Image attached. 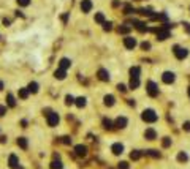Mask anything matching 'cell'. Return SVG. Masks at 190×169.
I'll return each mask as SVG.
<instances>
[{"label":"cell","mask_w":190,"mask_h":169,"mask_svg":"<svg viewBox=\"0 0 190 169\" xmlns=\"http://www.w3.org/2000/svg\"><path fill=\"white\" fill-rule=\"evenodd\" d=\"M184 27H185V30H187L189 33H190V24H184Z\"/></svg>","instance_id":"cell-42"},{"label":"cell","mask_w":190,"mask_h":169,"mask_svg":"<svg viewBox=\"0 0 190 169\" xmlns=\"http://www.w3.org/2000/svg\"><path fill=\"white\" fill-rule=\"evenodd\" d=\"M113 28V24L111 22H105V30H111Z\"/></svg>","instance_id":"cell-34"},{"label":"cell","mask_w":190,"mask_h":169,"mask_svg":"<svg viewBox=\"0 0 190 169\" xmlns=\"http://www.w3.org/2000/svg\"><path fill=\"white\" fill-rule=\"evenodd\" d=\"M105 104L106 106H113L114 104V96L113 95H106L105 96Z\"/></svg>","instance_id":"cell-16"},{"label":"cell","mask_w":190,"mask_h":169,"mask_svg":"<svg viewBox=\"0 0 190 169\" xmlns=\"http://www.w3.org/2000/svg\"><path fill=\"white\" fill-rule=\"evenodd\" d=\"M128 166H127V163H120L119 164V169H127Z\"/></svg>","instance_id":"cell-39"},{"label":"cell","mask_w":190,"mask_h":169,"mask_svg":"<svg viewBox=\"0 0 190 169\" xmlns=\"http://www.w3.org/2000/svg\"><path fill=\"white\" fill-rule=\"evenodd\" d=\"M124 44H125V48H127V49H133L136 46V39L132 38V37H127L124 39Z\"/></svg>","instance_id":"cell-6"},{"label":"cell","mask_w":190,"mask_h":169,"mask_svg":"<svg viewBox=\"0 0 190 169\" xmlns=\"http://www.w3.org/2000/svg\"><path fill=\"white\" fill-rule=\"evenodd\" d=\"M63 142H65V144H70V142H71V139H68V138H63Z\"/></svg>","instance_id":"cell-43"},{"label":"cell","mask_w":190,"mask_h":169,"mask_svg":"<svg viewBox=\"0 0 190 169\" xmlns=\"http://www.w3.org/2000/svg\"><path fill=\"white\" fill-rule=\"evenodd\" d=\"M122 150H124V145H122V144H114V145H113V153H116V155L122 153Z\"/></svg>","instance_id":"cell-11"},{"label":"cell","mask_w":190,"mask_h":169,"mask_svg":"<svg viewBox=\"0 0 190 169\" xmlns=\"http://www.w3.org/2000/svg\"><path fill=\"white\" fill-rule=\"evenodd\" d=\"M148 155H150V157H159V152H155V150H148Z\"/></svg>","instance_id":"cell-31"},{"label":"cell","mask_w":190,"mask_h":169,"mask_svg":"<svg viewBox=\"0 0 190 169\" xmlns=\"http://www.w3.org/2000/svg\"><path fill=\"white\" fill-rule=\"evenodd\" d=\"M17 145H21V149H27V141L24 138L17 139Z\"/></svg>","instance_id":"cell-20"},{"label":"cell","mask_w":190,"mask_h":169,"mask_svg":"<svg viewBox=\"0 0 190 169\" xmlns=\"http://www.w3.org/2000/svg\"><path fill=\"white\" fill-rule=\"evenodd\" d=\"M157 37H159L160 39H166L168 37H170V32H168V27L159 28V30H157Z\"/></svg>","instance_id":"cell-5"},{"label":"cell","mask_w":190,"mask_h":169,"mask_svg":"<svg viewBox=\"0 0 190 169\" xmlns=\"http://www.w3.org/2000/svg\"><path fill=\"white\" fill-rule=\"evenodd\" d=\"M130 26H124V27H119V33H127V32H130Z\"/></svg>","instance_id":"cell-26"},{"label":"cell","mask_w":190,"mask_h":169,"mask_svg":"<svg viewBox=\"0 0 190 169\" xmlns=\"http://www.w3.org/2000/svg\"><path fill=\"white\" fill-rule=\"evenodd\" d=\"M51 169H62V163H60V161H52Z\"/></svg>","instance_id":"cell-22"},{"label":"cell","mask_w":190,"mask_h":169,"mask_svg":"<svg viewBox=\"0 0 190 169\" xmlns=\"http://www.w3.org/2000/svg\"><path fill=\"white\" fill-rule=\"evenodd\" d=\"M29 90H30V92H37L38 90V84H37V82H32V84L29 85Z\"/></svg>","instance_id":"cell-25"},{"label":"cell","mask_w":190,"mask_h":169,"mask_svg":"<svg viewBox=\"0 0 190 169\" xmlns=\"http://www.w3.org/2000/svg\"><path fill=\"white\" fill-rule=\"evenodd\" d=\"M95 21H97V22H105V17H103V14H97V16H95Z\"/></svg>","instance_id":"cell-30"},{"label":"cell","mask_w":190,"mask_h":169,"mask_svg":"<svg viewBox=\"0 0 190 169\" xmlns=\"http://www.w3.org/2000/svg\"><path fill=\"white\" fill-rule=\"evenodd\" d=\"M157 138V133L152 130V128H149V130H146V139H149V141H152V139Z\"/></svg>","instance_id":"cell-9"},{"label":"cell","mask_w":190,"mask_h":169,"mask_svg":"<svg viewBox=\"0 0 190 169\" xmlns=\"http://www.w3.org/2000/svg\"><path fill=\"white\" fill-rule=\"evenodd\" d=\"M139 85V78H132L130 79V87L132 89H136Z\"/></svg>","instance_id":"cell-17"},{"label":"cell","mask_w":190,"mask_h":169,"mask_svg":"<svg viewBox=\"0 0 190 169\" xmlns=\"http://www.w3.org/2000/svg\"><path fill=\"white\" fill-rule=\"evenodd\" d=\"M135 27L138 28L139 32H144L146 30V24H143V22H135Z\"/></svg>","instance_id":"cell-21"},{"label":"cell","mask_w":190,"mask_h":169,"mask_svg":"<svg viewBox=\"0 0 190 169\" xmlns=\"http://www.w3.org/2000/svg\"><path fill=\"white\" fill-rule=\"evenodd\" d=\"M103 125H105V128H108V130H113V122L108 120V118H105V120H103Z\"/></svg>","instance_id":"cell-23"},{"label":"cell","mask_w":190,"mask_h":169,"mask_svg":"<svg viewBox=\"0 0 190 169\" xmlns=\"http://www.w3.org/2000/svg\"><path fill=\"white\" fill-rule=\"evenodd\" d=\"M179 161H185V160H187V155H185V153H179Z\"/></svg>","instance_id":"cell-33"},{"label":"cell","mask_w":190,"mask_h":169,"mask_svg":"<svg viewBox=\"0 0 190 169\" xmlns=\"http://www.w3.org/2000/svg\"><path fill=\"white\" fill-rule=\"evenodd\" d=\"M98 78L102 79V81H108V79H109V74L106 73V70H100V71H98Z\"/></svg>","instance_id":"cell-13"},{"label":"cell","mask_w":190,"mask_h":169,"mask_svg":"<svg viewBox=\"0 0 190 169\" xmlns=\"http://www.w3.org/2000/svg\"><path fill=\"white\" fill-rule=\"evenodd\" d=\"M10 166H11V168H17V157L16 155L10 157Z\"/></svg>","instance_id":"cell-18"},{"label":"cell","mask_w":190,"mask_h":169,"mask_svg":"<svg viewBox=\"0 0 190 169\" xmlns=\"http://www.w3.org/2000/svg\"><path fill=\"white\" fill-rule=\"evenodd\" d=\"M148 92H149V95L150 96H157L159 95V89H157V85H155V82H148Z\"/></svg>","instance_id":"cell-3"},{"label":"cell","mask_w":190,"mask_h":169,"mask_svg":"<svg viewBox=\"0 0 190 169\" xmlns=\"http://www.w3.org/2000/svg\"><path fill=\"white\" fill-rule=\"evenodd\" d=\"M162 79H163L165 84H170V82H173V81H174V74H173V73H165Z\"/></svg>","instance_id":"cell-8"},{"label":"cell","mask_w":190,"mask_h":169,"mask_svg":"<svg viewBox=\"0 0 190 169\" xmlns=\"http://www.w3.org/2000/svg\"><path fill=\"white\" fill-rule=\"evenodd\" d=\"M57 123H59V114L51 112L48 116V125H49V127H56Z\"/></svg>","instance_id":"cell-2"},{"label":"cell","mask_w":190,"mask_h":169,"mask_svg":"<svg viewBox=\"0 0 190 169\" xmlns=\"http://www.w3.org/2000/svg\"><path fill=\"white\" fill-rule=\"evenodd\" d=\"M5 112H6V107L5 106H0V116H3Z\"/></svg>","instance_id":"cell-36"},{"label":"cell","mask_w":190,"mask_h":169,"mask_svg":"<svg viewBox=\"0 0 190 169\" xmlns=\"http://www.w3.org/2000/svg\"><path fill=\"white\" fill-rule=\"evenodd\" d=\"M184 128H185V130H187V131H190V122H187V123L184 125Z\"/></svg>","instance_id":"cell-41"},{"label":"cell","mask_w":190,"mask_h":169,"mask_svg":"<svg viewBox=\"0 0 190 169\" xmlns=\"http://www.w3.org/2000/svg\"><path fill=\"white\" fill-rule=\"evenodd\" d=\"M81 10L84 13H89L92 10V3H90V0H82V3H81Z\"/></svg>","instance_id":"cell-7"},{"label":"cell","mask_w":190,"mask_h":169,"mask_svg":"<svg viewBox=\"0 0 190 169\" xmlns=\"http://www.w3.org/2000/svg\"><path fill=\"white\" fill-rule=\"evenodd\" d=\"M189 95H190V89H189Z\"/></svg>","instance_id":"cell-45"},{"label":"cell","mask_w":190,"mask_h":169,"mask_svg":"<svg viewBox=\"0 0 190 169\" xmlns=\"http://www.w3.org/2000/svg\"><path fill=\"white\" fill-rule=\"evenodd\" d=\"M74 150H76V153L79 157H84L86 153H87V149H86L84 145H76V149H74Z\"/></svg>","instance_id":"cell-10"},{"label":"cell","mask_w":190,"mask_h":169,"mask_svg":"<svg viewBox=\"0 0 190 169\" xmlns=\"http://www.w3.org/2000/svg\"><path fill=\"white\" fill-rule=\"evenodd\" d=\"M59 66L62 68V70H67V68L70 66V60H68V59H62V60H60V63H59Z\"/></svg>","instance_id":"cell-14"},{"label":"cell","mask_w":190,"mask_h":169,"mask_svg":"<svg viewBox=\"0 0 190 169\" xmlns=\"http://www.w3.org/2000/svg\"><path fill=\"white\" fill-rule=\"evenodd\" d=\"M170 144H171V139H170V138H165V141H163V147H170Z\"/></svg>","instance_id":"cell-32"},{"label":"cell","mask_w":190,"mask_h":169,"mask_svg":"<svg viewBox=\"0 0 190 169\" xmlns=\"http://www.w3.org/2000/svg\"><path fill=\"white\" fill-rule=\"evenodd\" d=\"M157 118H159V116H157L155 112H154L152 109H148L143 112V120L144 122H149V123H152V122H155Z\"/></svg>","instance_id":"cell-1"},{"label":"cell","mask_w":190,"mask_h":169,"mask_svg":"<svg viewBox=\"0 0 190 169\" xmlns=\"http://www.w3.org/2000/svg\"><path fill=\"white\" fill-rule=\"evenodd\" d=\"M125 125H127V118L125 117H119L116 120V127H119V128H124Z\"/></svg>","instance_id":"cell-12"},{"label":"cell","mask_w":190,"mask_h":169,"mask_svg":"<svg viewBox=\"0 0 190 169\" xmlns=\"http://www.w3.org/2000/svg\"><path fill=\"white\" fill-rule=\"evenodd\" d=\"M29 92H30V90H27V89H21V92H19V96H21V98H27Z\"/></svg>","instance_id":"cell-24"},{"label":"cell","mask_w":190,"mask_h":169,"mask_svg":"<svg viewBox=\"0 0 190 169\" xmlns=\"http://www.w3.org/2000/svg\"><path fill=\"white\" fill-rule=\"evenodd\" d=\"M6 100H8V104H10V106H14V104H16V101H14V96H13V95H8V96H6Z\"/></svg>","instance_id":"cell-27"},{"label":"cell","mask_w":190,"mask_h":169,"mask_svg":"<svg viewBox=\"0 0 190 169\" xmlns=\"http://www.w3.org/2000/svg\"><path fill=\"white\" fill-rule=\"evenodd\" d=\"M2 89H3V84H2V82H0V90H2Z\"/></svg>","instance_id":"cell-44"},{"label":"cell","mask_w":190,"mask_h":169,"mask_svg":"<svg viewBox=\"0 0 190 169\" xmlns=\"http://www.w3.org/2000/svg\"><path fill=\"white\" fill-rule=\"evenodd\" d=\"M130 157H132V160H138V158H139V157H141V153H139V152H138V150H135V152H133V153H132V155H130Z\"/></svg>","instance_id":"cell-28"},{"label":"cell","mask_w":190,"mask_h":169,"mask_svg":"<svg viewBox=\"0 0 190 169\" xmlns=\"http://www.w3.org/2000/svg\"><path fill=\"white\" fill-rule=\"evenodd\" d=\"M76 104H78L79 107H82V106L86 104V100H84V98H78V100H76Z\"/></svg>","instance_id":"cell-29"},{"label":"cell","mask_w":190,"mask_h":169,"mask_svg":"<svg viewBox=\"0 0 190 169\" xmlns=\"http://www.w3.org/2000/svg\"><path fill=\"white\" fill-rule=\"evenodd\" d=\"M56 78H59V79H63V78H65V70H62V68H59V70L56 71Z\"/></svg>","instance_id":"cell-19"},{"label":"cell","mask_w":190,"mask_h":169,"mask_svg":"<svg viewBox=\"0 0 190 169\" xmlns=\"http://www.w3.org/2000/svg\"><path fill=\"white\" fill-rule=\"evenodd\" d=\"M139 71H141V70H139V66H133V68L130 70L132 78H139Z\"/></svg>","instance_id":"cell-15"},{"label":"cell","mask_w":190,"mask_h":169,"mask_svg":"<svg viewBox=\"0 0 190 169\" xmlns=\"http://www.w3.org/2000/svg\"><path fill=\"white\" fill-rule=\"evenodd\" d=\"M117 89H119L120 92H125V90H127V89H125V85H124V84H119V87H117Z\"/></svg>","instance_id":"cell-38"},{"label":"cell","mask_w":190,"mask_h":169,"mask_svg":"<svg viewBox=\"0 0 190 169\" xmlns=\"http://www.w3.org/2000/svg\"><path fill=\"white\" fill-rule=\"evenodd\" d=\"M17 2L21 3L22 6H26V5H29V0H17Z\"/></svg>","instance_id":"cell-37"},{"label":"cell","mask_w":190,"mask_h":169,"mask_svg":"<svg viewBox=\"0 0 190 169\" xmlns=\"http://www.w3.org/2000/svg\"><path fill=\"white\" fill-rule=\"evenodd\" d=\"M67 104H73V96H67Z\"/></svg>","instance_id":"cell-35"},{"label":"cell","mask_w":190,"mask_h":169,"mask_svg":"<svg viewBox=\"0 0 190 169\" xmlns=\"http://www.w3.org/2000/svg\"><path fill=\"white\" fill-rule=\"evenodd\" d=\"M187 49H182L179 48V46H174V55L177 57V59H184V57H187Z\"/></svg>","instance_id":"cell-4"},{"label":"cell","mask_w":190,"mask_h":169,"mask_svg":"<svg viewBox=\"0 0 190 169\" xmlns=\"http://www.w3.org/2000/svg\"><path fill=\"white\" fill-rule=\"evenodd\" d=\"M141 46H143V49H149V48H150V44H149V43H143Z\"/></svg>","instance_id":"cell-40"}]
</instances>
